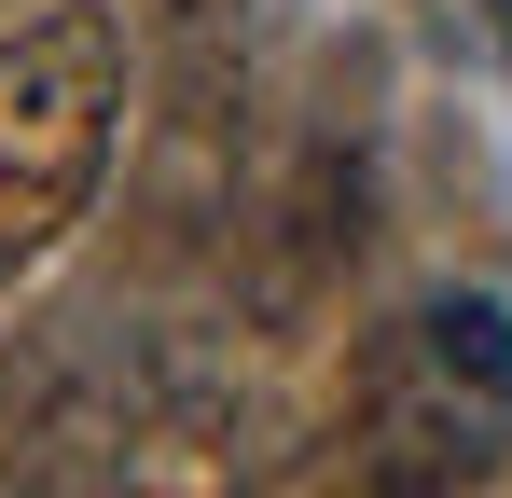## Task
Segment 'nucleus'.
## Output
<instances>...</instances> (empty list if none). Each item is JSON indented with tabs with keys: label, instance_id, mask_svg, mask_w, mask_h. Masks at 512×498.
Instances as JSON below:
<instances>
[{
	"label": "nucleus",
	"instance_id": "20e7f679",
	"mask_svg": "<svg viewBox=\"0 0 512 498\" xmlns=\"http://www.w3.org/2000/svg\"><path fill=\"white\" fill-rule=\"evenodd\" d=\"M250 498H333V443H305V457H277Z\"/></svg>",
	"mask_w": 512,
	"mask_h": 498
},
{
	"label": "nucleus",
	"instance_id": "7ed1b4c3",
	"mask_svg": "<svg viewBox=\"0 0 512 498\" xmlns=\"http://www.w3.org/2000/svg\"><path fill=\"white\" fill-rule=\"evenodd\" d=\"M346 249H360V166H346L333 139H305V153L277 166V194H250V222H236V277H250L263 319H305V305L346 277Z\"/></svg>",
	"mask_w": 512,
	"mask_h": 498
},
{
	"label": "nucleus",
	"instance_id": "f257e3e1",
	"mask_svg": "<svg viewBox=\"0 0 512 498\" xmlns=\"http://www.w3.org/2000/svg\"><path fill=\"white\" fill-rule=\"evenodd\" d=\"M125 139V28L97 0H56L0 42V291L97 208V166Z\"/></svg>",
	"mask_w": 512,
	"mask_h": 498
},
{
	"label": "nucleus",
	"instance_id": "f03ea898",
	"mask_svg": "<svg viewBox=\"0 0 512 498\" xmlns=\"http://www.w3.org/2000/svg\"><path fill=\"white\" fill-rule=\"evenodd\" d=\"M250 485H263L250 402H236L222 374H194V360H180V374L125 415V443H111L70 498H250Z\"/></svg>",
	"mask_w": 512,
	"mask_h": 498
}]
</instances>
